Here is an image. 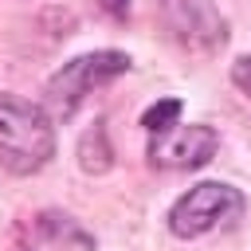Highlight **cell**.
<instances>
[{
    "label": "cell",
    "mask_w": 251,
    "mask_h": 251,
    "mask_svg": "<svg viewBox=\"0 0 251 251\" xmlns=\"http://www.w3.org/2000/svg\"><path fill=\"white\" fill-rule=\"evenodd\" d=\"M55 153V122L43 106L0 90V169L16 176L39 173Z\"/></svg>",
    "instance_id": "6da1fadb"
},
{
    "label": "cell",
    "mask_w": 251,
    "mask_h": 251,
    "mask_svg": "<svg viewBox=\"0 0 251 251\" xmlns=\"http://www.w3.org/2000/svg\"><path fill=\"white\" fill-rule=\"evenodd\" d=\"M129 71V55L126 51H86L71 63H63L51 78H47V106L67 118L75 114V106H82L98 86L122 78Z\"/></svg>",
    "instance_id": "7a4b0ae2"
},
{
    "label": "cell",
    "mask_w": 251,
    "mask_h": 251,
    "mask_svg": "<svg viewBox=\"0 0 251 251\" xmlns=\"http://www.w3.org/2000/svg\"><path fill=\"white\" fill-rule=\"evenodd\" d=\"M247 208L243 192L227 180H204V184H192L169 212V227L176 239H200L231 220H239Z\"/></svg>",
    "instance_id": "3957f363"
},
{
    "label": "cell",
    "mask_w": 251,
    "mask_h": 251,
    "mask_svg": "<svg viewBox=\"0 0 251 251\" xmlns=\"http://www.w3.org/2000/svg\"><path fill=\"white\" fill-rule=\"evenodd\" d=\"M157 16L188 51H220L227 43V20L212 0H157Z\"/></svg>",
    "instance_id": "277c9868"
},
{
    "label": "cell",
    "mask_w": 251,
    "mask_h": 251,
    "mask_svg": "<svg viewBox=\"0 0 251 251\" xmlns=\"http://www.w3.org/2000/svg\"><path fill=\"white\" fill-rule=\"evenodd\" d=\"M220 137L212 126H173L165 133H149V165L153 169H173V173H188L200 169L216 157Z\"/></svg>",
    "instance_id": "5b68a950"
},
{
    "label": "cell",
    "mask_w": 251,
    "mask_h": 251,
    "mask_svg": "<svg viewBox=\"0 0 251 251\" xmlns=\"http://www.w3.org/2000/svg\"><path fill=\"white\" fill-rule=\"evenodd\" d=\"M8 251H94V239L75 216L47 208V212L27 216L16 227Z\"/></svg>",
    "instance_id": "8992f818"
},
{
    "label": "cell",
    "mask_w": 251,
    "mask_h": 251,
    "mask_svg": "<svg viewBox=\"0 0 251 251\" xmlns=\"http://www.w3.org/2000/svg\"><path fill=\"white\" fill-rule=\"evenodd\" d=\"M78 165H82L86 173H106V169L114 165V149H110V141H106L102 122H94V126L82 133V141H78Z\"/></svg>",
    "instance_id": "52a82bcc"
},
{
    "label": "cell",
    "mask_w": 251,
    "mask_h": 251,
    "mask_svg": "<svg viewBox=\"0 0 251 251\" xmlns=\"http://www.w3.org/2000/svg\"><path fill=\"white\" fill-rule=\"evenodd\" d=\"M180 110H184V102H180V98H161V102H153V106L141 114V126H145L149 133H165V129H173V126H176Z\"/></svg>",
    "instance_id": "ba28073f"
},
{
    "label": "cell",
    "mask_w": 251,
    "mask_h": 251,
    "mask_svg": "<svg viewBox=\"0 0 251 251\" xmlns=\"http://www.w3.org/2000/svg\"><path fill=\"white\" fill-rule=\"evenodd\" d=\"M231 82H235V86H239V90L251 98V51H247V55H243V59L231 67Z\"/></svg>",
    "instance_id": "9c48e42d"
},
{
    "label": "cell",
    "mask_w": 251,
    "mask_h": 251,
    "mask_svg": "<svg viewBox=\"0 0 251 251\" xmlns=\"http://www.w3.org/2000/svg\"><path fill=\"white\" fill-rule=\"evenodd\" d=\"M102 8H106L110 16H118V20L129 16V0H102Z\"/></svg>",
    "instance_id": "30bf717a"
}]
</instances>
